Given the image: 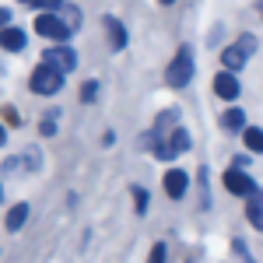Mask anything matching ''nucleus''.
Listing matches in <instances>:
<instances>
[{
    "mask_svg": "<svg viewBox=\"0 0 263 263\" xmlns=\"http://www.w3.org/2000/svg\"><path fill=\"white\" fill-rule=\"evenodd\" d=\"M193 81V53L182 46L179 53H176V60L168 63V70H165V84L168 88H182V84Z\"/></svg>",
    "mask_w": 263,
    "mask_h": 263,
    "instance_id": "nucleus-1",
    "label": "nucleus"
},
{
    "mask_svg": "<svg viewBox=\"0 0 263 263\" xmlns=\"http://www.w3.org/2000/svg\"><path fill=\"white\" fill-rule=\"evenodd\" d=\"M256 49V39L253 35H242V39L235 42V46H228L221 53V63H224V70H232V74H239L246 67V60H249V53Z\"/></svg>",
    "mask_w": 263,
    "mask_h": 263,
    "instance_id": "nucleus-2",
    "label": "nucleus"
},
{
    "mask_svg": "<svg viewBox=\"0 0 263 263\" xmlns=\"http://www.w3.org/2000/svg\"><path fill=\"white\" fill-rule=\"evenodd\" d=\"M63 84V74L57 67H49V63H39L35 67V74H32V91L35 95H57Z\"/></svg>",
    "mask_w": 263,
    "mask_h": 263,
    "instance_id": "nucleus-3",
    "label": "nucleus"
},
{
    "mask_svg": "<svg viewBox=\"0 0 263 263\" xmlns=\"http://www.w3.org/2000/svg\"><path fill=\"white\" fill-rule=\"evenodd\" d=\"M42 57H46L42 63H49V67H57L60 74H70V70L78 67V53H74L70 46H53V49H46Z\"/></svg>",
    "mask_w": 263,
    "mask_h": 263,
    "instance_id": "nucleus-4",
    "label": "nucleus"
},
{
    "mask_svg": "<svg viewBox=\"0 0 263 263\" xmlns=\"http://www.w3.org/2000/svg\"><path fill=\"white\" fill-rule=\"evenodd\" d=\"M35 32L46 35V39H67L70 35V28H67V21L60 14H39L35 18Z\"/></svg>",
    "mask_w": 263,
    "mask_h": 263,
    "instance_id": "nucleus-5",
    "label": "nucleus"
},
{
    "mask_svg": "<svg viewBox=\"0 0 263 263\" xmlns=\"http://www.w3.org/2000/svg\"><path fill=\"white\" fill-rule=\"evenodd\" d=\"M224 186H228V190H232L235 197H256V182L249 179L242 168H235V165H232V168L224 172Z\"/></svg>",
    "mask_w": 263,
    "mask_h": 263,
    "instance_id": "nucleus-6",
    "label": "nucleus"
},
{
    "mask_svg": "<svg viewBox=\"0 0 263 263\" xmlns=\"http://www.w3.org/2000/svg\"><path fill=\"white\" fill-rule=\"evenodd\" d=\"M239 88H242V84H239V78H235V74H232V70H221V74H218V78H214V95H218V99H239Z\"/></svg>",
    "mask_w": 263,
    "mask_h": 263,
    "instance_id": "nucleus-7",
    "label": "nucleus"
},
{
    "mask_svg": "<svg viewBox=\"0 0 263 263\" xmlns=\"http://www.w3.org/2000/svg\"><path fill=\"white\" fill-rule=\"evenodd\" d=\"M186 190H190V176H186L182 168H168V172H165V193L179 200Z\"/></svg>",
    "mask_w": 263,
    "mask_h": 263,
    "instance_id": "nucleus-8",
    "label": "nucleus"
},
{
    "mask_svg": "<svg viewBox=\"0 0 263 263\" xmlns=\"http://www.w3.org/2000/svg\"><path fill=\"white\" fill-rule=\"evenodd\" d=\"M0 46H4V49H11V53L25 49V32H21V28H14V25L0 28Z\"/></svg>",
    "mask_w": 263,
    "mask_h": 263,
    "instance_id": "nucleus-9",
    "label": "nucleus"
},
{
    "mask_svg": "<svg viewBox=\"0 0 263 263\" xmlns=\"http://www.w3.org/2000/svg\"><path fill=\"white\" fill-rule=\"evenodd\" d=\"M176 126H179V112L176 109H165L162 116H158V123H155V130H151V137H162V134L176 130Z\"/></svg>",
    "mask_w": 263,
    "mask_h": 263,
    "instance_id": "nucleus-10",
    "label": "nucleus"
},
{
    "mask_svg": "<svg viewBox=\"0 0 263 263\" xmlns=\"http://www.w3.org/2000/svg\"><path fill=\"white\" fill-rule=\"evenodd\" d=\"M105 32H109V46H112V49H123V46H126V28H123L116 18H105Z\"/></svg>",
    "mask_w": 263,
    "mask_h": 263,
    "instance_id": "nucleus-11",
    "label": "nucleus"
},
{
    "mask_svg": "<svg viewBox=\"0 0 263 263\" xmlns=\"http://www.w3.org/2000/svg\"><path fill=\"white\" fill-rule=\"evenodd\" d=\"M221 126L224 130H246V112L235 105V109H224L221 112Z\"/></svg>",
    "mask_w": 263,
    "mask_h": 263,
    "instance_id": "nucleus-12",
    "label": "nucleus"
},
{
    "mask_svg": "<svg viewBox=\"0 0 263 263\" xmlns=\"http://www.w3.org/2000/svg\"><path fill=\"white\" fill-rule=\"evenodd\" d=\"M25 218H28V203H14L11 214H7V232H18L25 224Z\"/></svg>",
    "mask_w": 263,
    "mask_h": 263,
    "instance_id": "nucleus-13",
    "label": "nucleus"
},
{
    "mask_svg": "<svg viewBox=\"0 0 263 263\" xmlns=\"http://www.w3.org/2000/svg\"><path fill=\"white\" fill-rule=\"evenodd\" d=\"M242 141H246L249 151H263V130H260V126H246V130H242Z\"/></svg>",
    "mask_w": 263,
    "mask_h": 263,
    "instance_id": "nucleus-14",
    "label": "nucleus"
},
{
    "mask_svg": "<svg viewBox=\"0 0 263 263\" xmlns=\"http://www.w3.org/2000/svg\"><path fill=\"white\" fill-rule=\"evenodd\" d=\"M246 214H249V221L256 224V228H263V203L256 200V197H253V203H249V211H246Z\"/></svg>",
    "mask_w": 263,
    "mask_h": 263,
    "instance_id": "nucleus-15",
    "label": "nucleus"
},
{
    "mask_svg": "<svg viewBox=\"0 0 263 263\" xmlns=\"http://www.w3.org/2000/svg\"><path fill=\"white\" fill-rule=\"evenodd\" d=\"M99 99V81H84L81 88V102H95Z\"/></svg>",
    "mask_w": 263,
    "mask_h": 263,
    "instance_id": "nucleus-16",
    "label": "nucleus"
},
{
    "mask_svg": "<svg viewBox=\"0 0 263 263\" xmlns=\"http://www.w3.org/2000/svg\"><path fill=\"white\" fill-rule=\"evenodd\" d=\"M134 203H137V214H144V211H147V190L137 186V190H134Z\"/></svg>",
    "mask_w": 263,
    "mask_h": 263,
    "instance_id": "nucleus-17",
    "label": "nucleus"
},
{
    "mask_svg": "<svg viewBox=\"0 0 263 263\" xmlns=\"http://www.w3.org/2000/svg\"><path fill=\"white\" fill-rule=\"evenodd\" d=\"M35 7H42V11H60L63 7V0H32Z\"/></svg>",
    "mask_w": 263,
    "mask_h": 263,
    "instance_id": "nucleus-18",
    "label": "nucleus"
},
{
    "mask_svg": "<svg viewBox=\"0 0 263 263\" xmlns=\"http://www.w3.org/2000/svg\"><path fill=\"white\" fill-rule=\"evenodd\" d=\"M147 263H165V246H162V242L151 249V260H147Z\"/></svg>",
    "mask_w": 263,
    "mask_h": 263,
    "instance_id": "nucleus-19",
    "label": "nucleus"
},
{
    "mask_svg": "<svg viewBox=\"0 0 263 263\" xmlns=\"http://www.w3.org/2000/svg\"><path fill=\"white\" fill-rule=\"evenodd\" d=\"M7 25H11V11H7V7H0V28H7Z\"/></svg>",
    "mask_w": 263,
    "mask_h": 263,
    "instance_id": "nucleus-20",
    "label": "nucleus"
},
{
    "mask_svg": "<svg viewBox=\"0 0 263 263\" xmlns=\"http://www.w3.org/2000/svg\"><path fill=\"white\" fill-rule=\"evenodd\" d=\"M4 141H7V134H4V126H0V144H4Z\"/></svg>",
    "mask_w": 263,
    "mask_h": 263,
    "instance_id": "nucleus-21",
    "label": "nucleus"
},
{
    "mask_svg": "<svg viewBox=\"0 0 263 263\" xmlns=\"http://www.w3.org/2000/svg\"><path fill=\"white\" fill-rule=\"evenodd\" d=\"M158 4H176V0H158Z\"/></svg>",
    "mask_w": 263,
    "mask_h": 263,
    "instance_id": "nucleus-22",
    "label": "nucleus"
},
{
    "mask_svg": "<svg viewBox=\"0 0 263 263\" xmlns=\"http://www.w3.org/2000/svg\"><path fill=\"white\" fill-rule=\"evenodd\" d=\"M21 4H32V0H21Z\"/></svg>",
    "mask_w": 263,
    "mask_h": 263,
    "instance_id": "nucleus-23",
    "label": "nucleus"
},
{
    "mask_svg": "<svg viewBox=\"0 0 263 263\" xmlns=\"http://www.w3.org/2000/svg\"><path fill=\"white\" fill-rule=\"evenodd\" d=\"M0 197H4V190H0Z\"/></svg>",
    "mask_w": 263,
    "mask_h": 263,
    "instance_id": "nucleus-24",
    "label": "nucleus"
}]
</instances>
